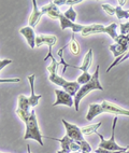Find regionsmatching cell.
<instances>
[{
	"label": "cell",
	"instance_id": "cell-1",
	"mask_svg": "<svg viewBox=\"0 0 129 153\" xmlns=\"http://www.w3.org/2000/svg\"><path fill=\"white\" fill-rule=\"evenodd\" d=\"M101 113H112V114L117 115H126L129 117V110L124 109L122 107L117 106L115 104L109 102L107 100H103L101 104H91L89 105L88 108V112L86 114V120L91 122L93 119H95L96 117H98Z\"/></svg>",
	"mask_w": 129,
	"mask_h": 153
},
{
	"label": "cell",
	"instance_id": "cell-2",
	"mask_svg": "<svg viewBox=\"0 0 129 153\" xmlns=\"http://www.w3.org/2000/svg\"><path fill=\"white\" fill-rule=\"evenodd\" d=\"M103 91V88L101 86L100 82H99V66H97L96 71L94 72L93 78L88 83L82 85L80 88V91L77 92V94L74 97V109L75 111H79V108H80V102L84 97H85L87 94H89L91 91Z\"/></svg>",
	"mask_w": 129,
	"mask_h": 153
},
{
	"label": "cell",
	"instance_id": "cell-3",
	"mask_svg": "<svg viewBox=\"0 0 129 153\" xmlns=\"http://www.w3.org/2000/svg\"><path fill=\"white\" fill-rule=\"evenodd\" d=\"M25 125H26V131H25V135H24V139L25 140L33 139L36 140V141H38L40 146H43V141H42L43 135L41 134V131L39 129L38 121H37L35 110H31L30 118L28 119V121L26 122Z\"/></svg>",
	"mask_w": 129,
	"mask_h": 153
},
{
	"label": "cell",
	"instance_id": "cell-4",
	"mask_svg": "<svg viewBox=\"0 0 129 153\" xmlns=\"http://www.w3.org/2000/svg\"><path fill=\"white\" fill-rule=\"evenodd\" d=\"M116 28H117V24H116V23H112V24L107 26V27L101 24H93V25H89V26H86L85 29L81 33V35H82L83 37H86V36H89V35L105 33H108V35L110 36L111 38L115 41L118 36L117 33H116Z\"/></svg>",
	"mask_w": 129,
	"mask_h": 153
},
{
	"label": "cell",
	"instance_id": "cell-5",
	"mask_svg": "<svg viewBox=\"0 0 129 153\" xmlns=\"http://www.w3.org/2000/svg\"><path fill=\"white\" fill-rule=\"evenodd\" d=\"M49 80L54 84L58 85V86H61L63 88L65 92H67L68 94L72 96V97H75V95L77 94V92L80 91L81 85L77 82H74V81H68L66 80L63 76H59L57 74H49Z\"/></svg>",
	"mask_w": 129,
	"mask_h": 153
},
{
	"label": "cell",
	"instance_id": "cell-6",
	"mask_svg": "<svg viewBox=\"0 0 129 153\" xmlns=\"http://www.w3.org/2000/svg\"><path fill=\"white\" fill-rule=\"evenodd\" d=\"M118 118L115 117L113 119V124H112V133H111V138L109 140H105V137L102 136L101 134H99L98 131L96 133V135H98L99 138H100V143H99V148H102V149H105V150L109 151H128V147H121L118 146L115 141V127H116V123H117Z\"/></svg>",
	"mask_w": 129,
	"mask_h": 153
},
{
	"label": "cell",
	"instance_id": "cell-7",
	"mask_svg": "<svg viewBox=\"0 0 129 153\" xmlns=\"http://www.w3.org/2000/svg\"><path fill=\"white\" fill-rule=\"evenodd\" d=\"M43 138H46V139H52L55 140V141L60 142L61 146V150L66 153H70V152H77V151H81V147L80 145L77 143V141H74L73 139H71L69 136H65L63 138H54V137H47V136H43Z\"/></svg>",
	"mask_w": 129,
	"mask_h": 153
},
{
	"label": "cell",
	"instance_id": "cell-8",
	"mask_svg": "<svg viewBox=\"0 0 129 153\" xmlns=\"http://www.w3.org/2000/svg\"><path fill=\"white\" fill-rule=\"evenodd\" d=\"M57 42V37L56 36H51V35H38L36 37V47L40 48L42 45H47L49 47V54L44 60H46L47 58H52V49L53 47Z\"/></svg>",
	"mask_w": 129,
	"mask_h": 153
},
{
	"label": "cell",
	"instance_id": "cell-9",
	"mask_svg": "<svg viewBox=\"0 0 129 153\" xmlns=\"http://www.w3.org/2000/svg\"><path fill=\"white\" fill-rule=\"evenodd\" d=\"M61 122H63V126H65V128H66L67 136H69L71 139H73L74 141H77V142L85 140L84 137H83V133H82V131H81V128H79L77 125L69 123L66 120H61Z\"/></svg>",
	"mask_w": 129,
	"mask_h": 153
},
{
	"label": "cell",
	"instance_id": "cell-10",
	"mask_svg": "<svg viewBox=\"0 0 129 153\" xmlns=\"http://www.w3.org/2000/svg\"><path fill=\"white\" fill-rule=\"evenodd\" d=\"M54 92H55L56 95V101L53 104V107L59 106V105H65L67 107H73L74 99L70 94L61 90H55Z\"/></svg>",
	"mask_w": 129,
	"mask_h": 153
},
{
	"label": "cell",
	"instance_id": "cell-11",
	"mask_svg": "<svg viewBox=\"0 0 129 153\" xmlns=\"http://www.w3.org/2000/svg\"><path fill=\"white\" fill-rule=\"evenodd\" d=\"M59 23H60L61 29L65 30V29H67V28H70L73 33H82L83 30L85 29V27H86V26H84V25L77 24V23H73V22H71V21H69L68 19H66V17H65L63 13L61 14L60 17H59Z\"/></svg>",
	"mask_w": 129,
	"mask_h": 153
},
{
	"label": "cell",
	"instance_id": "cell-12",
	"mask_svg": "<svg viewBox=\"0 0 129 153\" xmlns=\"http://www.w3.org/2000/svg\"><path fill=\"white\" fill-rule=\"evenodd\" d=\"M40 10H41L42 13L47 15L49 19H59L60 15L63 14L60 12V10L58 9V7L56 6L53 1L49 2V4H46V6H43Z\"/></svg>",
	"mask_w": 129,
	"mask_h": 153
},
{
	"label": "cell",
	"instance_id": "cell-13",
	"mask_svg": "<svg viewBox=\"0 0 129 153\" xmlns=\"http://www.w3.org/2000/svg\"><path fill=\"white\" fill-rule=\"evenodd\" d=\"M19 33H21V35H23L25 38H26L27 43H28V45L30 47V49H35V47H36V37L37 36L35 35V30H33V28L30 27V26L21 28Z\"/></svg>",
	"mask_w": 129,
	"mask_h": 153
},
{
	"label": "cell",
	"instance_id": "cell-14",
	"mask_svg": "<svg viewBox=\"0 0 129 153\" xmlns=\"http://www.w3.org/2000/svg\"><path fill=\"white\" fill-rule=\"evenodd\" d=\"M32 4H33V9H32V12H31V14H30V17H29V19H28V24H29L30 27L35 28L37 25H38V23L40 22V19H41L43 13L41 12V10H39L38 6H37L36 0H32Z\"/></svg>",
	"mask_w": 129,
	"mask_h": 153
},
{
	"label": "cell",
	"instance_id": "cell-15",
	"mask_svg": "<svg viewBox=\"0 0 129 153\" xmlns=\"http://www.w3.org/2000/svg\"><path fill=\"white\" fill-rule=\"evenodd\" d=\"M35 80H36V74H31V76H28V81H29V84H30L31 88V95L29 97V105L30 107H36L39 104V100L41 98V95H36L35 93Z\"/></svg>",
	"mask_w": 129,
	"mask_h": 153
},
{
	"label": "cell",
	"instance_id": "cell-16",
	"mask_svg": "<svg viewBox=\"0 0 129 153\" xmlns=\"http://www.w3.org/2000/svg\"><path fill=\"white\" fill-rule=\"evenodd\" d=\"M91 63H93V50L89 49L88 50V52L86 53V55L84 56V60H83L82 66H80V67L71 66V67L80 69V70H82L83 72H88V69L91 67Z\"/></svg>",
	"mask_w": 129,
	"mask_h": 153
},
{
	"label": "cell",
	"instance_id": "cell-17",
	"mask_svg": "<svg viewBox=\"0 0 129 153\" xmlns=\"http://www.w3.org/2000/svg\"><path fill=\"white\" fill-rule=\"evenodd\" d=\"M101 124H102L101 122H98V123H96V124H91V125L84 126L83 128H81V131H82L83 135H91V134H93V133L96 134L97 129L101 126Z\"/></svg>",
	"mask_w": 129,
	"mask_h": 153
},
{
	"label": "cell",
	"instance_id": "cell-18",
	"mask_svg": "<svg viewBox=\"0 0 129 153\" xmlns=\"http://www.w3.org/2000/svg\"><path fill=\"white\" fill-rule=\"evenodd\" d=\"M29 98L26 97L25 95H19L18 96V108L25 111H29Z\"/></svg>",
	"mask_w": 129,
	"mask_h": 153
},
{
	"label": "cell",
	"instance_id": "cell-19",
	"mask_svg": "<svg viewBox=\"0 0 129 153\" xmlns=\"http://www.w3.org/2000/svg\"><path fill=\"white\" fill-rule=\"evenodd\" d=\"M68 47L70 48V51H71V53L73 55L80 54V52H81L80 45H79V43H77L75 38H74V33H72V39H71V41H70V43L68 44Z\"/></svg>",
	"mask_w": 129,
	"mask_h": 153
},
{
	"label": "cell",
	"instance_id": "cell-20",
	"mask_svg": "<svg viewBox=\"0 0 129 153\" xmlns=\"http://www.w3.org/2000/svg\"><path fill=\"white\" fill-rule=\"evenodd\" d=\"M115 15L117 16L118 19H129V12L127 11V10H124L123 7H121V6H117V7H116Z\"/></svg>",
	"mask_w": 129,
	"mask_h": 153
},
{
	"label": "cell",
	"instance_id": "cell-21",
	"mask_svg": "<svg viewBox=\"0 0 129 153\" xmlns=\"http://www.w3.org/2000/svg\"><path fill=\"white\" fill-rule=\"evenodd\" d=\"M91 78H93V76L89 74L88 72H83V74L77 78V82L80 85H84V84H86V83L89 82V81L91 80Z\"/></svg>",
	"mask_w": 129,
	"mask_h": 153
},
{
	"label": "cell",
	"instance_id": "cell-22",
	"mask_svg": "<svg viewBox=\"0 0 129 153\" xmlns=\"http://www.w3.org/2000/svg\"><path fill=\"white\" fill-rule=\"evenodd\" d=\"M16 114L18 115V118L21 119V120L24 122L25 124H26V122L28 121V119L30 118V113L31 112H29V111H25V110H22V109H16Z\"/></svg>",
	"mask_w": 129,
	"mask_h": 153
},
{
	"label": "cell",
	"instance_id": "cell-23",
	"mask_svg": "<svg viewBox=\"0 0 129 153\" xmlns=\"http://www.w3.org/2000/svg\"><path fill=\"white\" fill-rule=\"evenodd\" d=\"M51 59H52V63H51V65H49V66H47V71L49 72V74H57L58 66L60 65V63H58L57 60L55 59V57H54V56H53Z\"/></svg>",
	"mask_w": 129,
	"mask_h": 153
},
{
	"label": "cell",
	"instance_id": "cell-24",
	"mask_svg": "<svg viewBox=\"0 0 129 153\" xmlns=\"http://www.w3.org/2000/svg\"><path fill=\"white\" fill-rule=\"evenodd\" d=\"M65 17L68 19L69 21H71V22H75V19H77V12L73 10V7H69V9L67 10L65 13H63Z\"/></svg>",
	"mask_w": 129,
	"mask_h": 153
},
{
	"label": "cell",
	"instance_id": "cell-25",
	"mask_svg": "<svg viewBox=\"0 0 129 153\" xmlns=\"http://www.w3.org/2000/svg\"><path fill=\"white\" fill-rule=\"evenodd\" d=\"M115 43L129 47V39H128V37L125 35H118L117 38H116V40H115Z\"/></svg>",
	"mask_w": 129,
	"mask_h": 153
},
{
	"label": "cell",
	"instance_id": "cell-26",
	"mask_svg": "<svg viewBox=\"0 0 129 153\" xmlns=\"http://www.w3.org/2000/svg\"><path fill=\"white\" fill-rule=\"evenodd\" d=\"M79 145H80L81 147V151H82V153H89L91 152V145L88 143L86 140H83V141H80L77 142Z\"/></svg>",
	"mask_w": 129,
	"mask_h": 153
},
{
	"label": "cell",
	"instance_id": "cell-27",
	"mask_svg": "<svg viewBox=\"0 0 129 153\" xmlns=\"http://www.w3.org/2000/svg\"><path fill=\"white\" fill-rule=\"evenodd\" d=\"M102 9L105 10V12L107 14H109V15H111V16H113V15H115V12H116V8H114V7H112L111 4H107V3H103V4H101Z\"/></svg>",
	"mask_w": 129,
	"mask_h": 153
},
{
	"label": "cell",
	"instance_id": "cell-28",
	"mask_svg": "<svg viewBox=\"0 0 129 153\" xmlns=\"http://www.w3.org/2000/svg\"><path fill=\"white\" fill-rule=\"evenodd\" d=\"M121 35H128L129 33V22L127 23H122L121 24Z\"/></svg>",
	"mask_w": 129,
	"mask_h": 153
},
{
	"label": "cell",
	"instance_id": "cell-29",
	"mask_svg": "<svg viewBox=\"0 0 129 153\" xmlns=\"http://www.w3.org/2000/svg\"><path fill=\"white\" fill-rule=\"evenodd\" d=\"M123 151H109L105 150V149H102V148H98L95 150V153H121Z\"/></svg>",
	"mask_w": 129,
	"mask_h": 153
},
{
	"label": "cell",
	"instance_id": "cell-30",
	"mask_svg": "<svg viewBox=\"0 0 129 153\" xmlns=\"http://www.w3.org/2000/svg\"><path fill=\"white\" fill-rule=\"evenodd\" d=\"M19 81H21V79H18V78H15V79H1V80H0V82H1V83H8V82L18 83Z\"/></svg>",
	"mask_w": 129,
	"mask_h": 153
},
{
	"label": "cell",
	"instance_id": "cell-31",
	"mask_svg": "<svg viewBox=\"0 0 129 153\" xmlns=\"http://www.w3.org/2000/svg\"><path fill=\"white\" fill-rule=\"evenodd\" d=\"M9 64H12L11 59H1V62H0V70H2V69L4 68L7 65H9Z\"/></svg>",
	"mask_w": 129,
	"mask_h": 153
},
{
	"label": "cell",
	"instance_id": "cell-32",
	"mask_svg": "<svg viewBox=\"0 0 129 153\" xmlns=\"http://www.w3.org/2000/svg\"><path fill=\"white\" fill-rule=\"evenodd\" d=\"M79 3H82V0H67L66 4H69L70 7H73L74 4H79Z\"/></svg>",
	"mask_w": 129,
	"mask_h": 153
},
{
	"label": "cell",
	"instance_id": "cell-33",
	"mask_svg": "<svg viewBox=\"0 0 129 153\" xmlns=\"http://www.w3.org/2000/svg\"><path fill=\"white\" fill-rule=\"evenodd\" d=\"M66 1L67 0H55V1H53V2L58 7V6H63V4H66Z\"/></svg>",
	"mask_w": 129,
	"mask_h": 153
},
{
	"label": "cell",
	"instance_id": "cell-34",
	"mask_svg": "<svg viewBox=\"0 0 129 153\" xmlns=\"http://www.w3.org/2000/svg\"><path fill=\"white\" fill-rule=\"evenodd\" d=\"M118 4H119V6H124V4H126V1H124V0H119V1H118Z\"/></svg>",
	"mask_w": 129,
	"mask_h": 153
},
{
	"label": "cell",
	"instance_id": "cell-35",
	"mask_svg": "<svg viewBox=\"0 0 129 153\" xmlns=\"http://www.w3.org/2000/svg\"><path fill=\"white\" fill-rule=\"evenodd\" d=\"M27 152H28V153H31V151H30V147H29V146H28V147H27Z\"/></svg>",
	"mask_w": 129,
	"mask_h": 153
},
{
	"label": "cell",
	"instance_id": "cell-36",
	"mask_svg": "<svg viewBox=\"0 0 129 153\" xmlns=\"http://www.w3.org/2000/svg\"><path fill=\"white\" fill-rule=\"evenodd\" d=\"M57 153H66V152H63V150H60V151H58V152Z\"/></svg>",
	"mask_w": 129,
	"mask_h": 153
},
{
	"label": "cell",
	"instance_id": "cell-37",
	"mask_svg": "<svg viewBox=\"0 0 129 153\" xmlns=\"http://www.w3.org/2000/svg\"><path fill=\"white\" fill-rule=\"evenodd\" d=\"M121 153H129V150L128 151H125V152H121Z\"/></svg>",
	"mask_w": 129,
	"mask_h": 153
},
{
	"label": "cell",
	"instance_id": "cell-38",
	"mask_svg": "<svg viewBox=\"0 0 129 153\" xmlns=\"http://www.w3.org/2000/svg\"><path fill=\"white\" fill-rule=\"evenodd\" d=\"M72 153H80V152H79V151H77V152H72Z\"/></svg>",
	"mask_w": 129,
	"mask_h": 153
},
{
	"label": "cell",
	"instance_id": "cell-39",
	"mask_svg": "<svg viewBox=\"0 0 129 153\" xmlns=\"http://www.w3.org/2000/svg\"><path fill=\"white\" fill-rule=\"evenodd\" d=\"M127 11H128V12H129V10H127Z\"/></svg>",
	"mask_w": 129,
	"mask_h": 153
}]
</instances>
